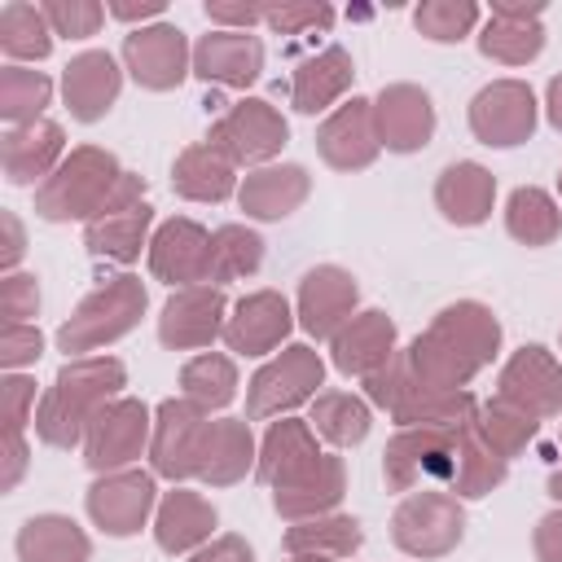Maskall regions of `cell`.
Here are the masks:
<instances>
[{"mask_svg":"<svg viewBox=\"0 0 562 562\" xmlns=\"http://www.w3.org/2000/svg\"><path fill=\"white\" fill-rule=\"evenodd\" d=\"M193 75L224 88H250L263 75V44L250 31H211L193 44Z\"/></svg>","mask_w":562,"mask_h":562,"instance_id":"obj_27","label":"cell"},{"mask_svg":"<svg viewBox=\"0 0 562 562\" xmlns=\"http://www.w3.org/2000/svg\"><path fill=\"white\" fill-rule=\"evenodd\" d=\"M263 263V237L246 224H220L211 233V259H206V285L255 277Z\"/></svg>","mask_w":562,"mask_h":562,"instance_id":"obj_38","label":"cell"},{"mask_svg":"<svg viewBox=\"0 0 562 562\" xmlns=\"http://www.w3.org/2000/svg\"><path fill=\"white\" fill-rule=\"evenodd\" d=\"M0 233H4V241H0V268L9 277L18 268V259L26 255V233H22V220L13 211H0Z\"/></svg>","mask_w":562,"mask_h":562,"instance_id":"obj_54","label":"cell"},{"mask_svg":"<svg viewBox=\"0 0 562 562\" xmlns=\"http://www.w3.org/2000/svg\"><path fill=\"white\" fill-rule=\"evenodd\" d=\"M0 422H4V439H22L26 422H35V378L4 373V382H0Z\"/></svg>","mask_w":562,"mask_h":562,"instance_id":"obj_48","label":"cell"},{"mask_svg":"<svg viewBox=\"0 0 562 562\" xmlns=\"http://www.w3.org/2000/svg\"><path fill=\"white\" fill-rule=\"evenodd\" d=\"M48 101H53V79L44 70H26V66H4L0 70V119L9 127L40 123Z\"/></svg>","mask_w":562,"mask_h":562,"instance_id":"obj_43","label":"cell"},{"mask_svg":"<svg viewBox=\"0 0 562 562\" xmlns=\"http://www.w3.org/2000/svg\"><path fill=\"white\" fill-rule=\"evenodd\" d=\"M544 48V26L540 22H518V18H501L492 13L479 31V53L487 61H501V66H527L536 61Z\"/></svg>","mask_w":562,"mask_h":562,"instance_id":"obj_42","label":"cell"},{"mask_svg":"<svg viewBox=\"0 0 562 562\" xmlns=\"http://www.w3.org/2000/svg\"><path fill=\"white\" fill-rule=\"evenodd\" d=\"M119 180H123V167H119V158L110 149L79 145L35 189V215L48 220V224H70V220H83L88 224L110 202V193H114Z\"/></svg>","mask_w":562,"mask_h":562,"instance_id":"obj_4","label":"cell"},{"mask_svg":"<svg viewBox=\"0 0 562 562\" xmlns=\"http://www.w3.org/2000/svg\"><path fill=\"white\" fill-rule=\"evenodd\" d=\"M536 119H540V105L522 79H492L470 101V132L492 149H514L531 140Z\"/></svg>","mask_w":562,"mask_h":562,"instance_id":"obj_13","label":"cell"},{"mask_svg":"<svg viewBox=\"0 0 562 562\" xmlns=\"http://www.w3.org/2000/svg\"><path fill=\"white\" fill-rule=\"evenodd\" d=\"M474 430L483 435V443H487L496 457L514 461L518 452H527V448L536 443L540 422L527 417V413H518V408L505 404V400H487V404H479V413H474Z\"/></svg>","mask_w":562,"mask_h":562,"instance_id":"obj_44","label":"cell"},{"mask_svg":"<svg viewBox=\"0 0 562 562\" xmlns=\"http://www.w3.org/2000/svg\"><path fill=\"white\" fill-rule=\"evenodd\" d=\"M149 439H154V413L140 400L119 395V400H110L92 417V426L83 430V443L79 448H83L88 470L114 474V470H127L149 448Z\"/></svg>","mask_w":562,"mask_h":562,"instance_id":"obj_11","label":"cell"},{"mask_svg":"<svg viewBox=\"0 0 562 562\" xmlns=\"http://www.w3.org/2000/svg\"><path fill=\"white\" fill-rule=\"evenodd\" d=\"M413 26L435 44H457L479 26L474 0H426L413 9Z\"/></svg>","mask_w":562,"mask_h":562,"instance_id":"obj_46","label":"cell"},{"mask_svg":"<svg viewBox=\"0 0 562 562\" xmlns=\"http://www.w3.org/2000/svg\"><path fill=\"white\" fill-rule=\"evenodd\" d=\"M496 202V176L483 162H448L435 180V206L448 224L457 228H474L492 215Z\"/></svg>","mask_w":562,"mask_h":562,"instance_id":"obj_29","label":"cell"},{"mask_svg":"<svg viewBox=\"0 0 562 562\" xmlns=\"http://www.w3.org/2000/svg\"><path fill=\"white\" fill-rule=\"evenodd\" d=\"M26 470V439H4V470H0V492H13Z\"/></svg>","mask_w":562,"mask_h":562,"instance_id":"obj_56","label":"cell"},{"mask_svg":"<svg viewBox=\"0 0 562 562\" xmlns=\"http://www.w3.org/2000/svg\"><path fill=\"white\" fill-rule=\"evenodd\" d=\"M351 75H356L351 53L338 48V44H329V48L303 57V61L294 66V79H290V101H294V110H299V114H321V110H329V105L351 88Z\"/></svg>","mask_w":562,"mask_h":562,"instance_id":"obj_32","label":"cell"},{"mask_svg":"<svg viewBox=\"0 0 562 562\" xmlns=\"http://www.w3.org/2000/svg\"><path fill=\"white\" fill-rule=\"evenodd\" d=\"M61 162H66V132L53 119L9 127L0 136V167L9 184H35V180L44 184Z\"/></svg>","mask_w":562,"mask_h":562,"instance_id":"obj_25","label":"cell"},{"mask_svg":"<svg viewBox=\"0 0 562 562\" xmlns=\"http://www.w3.org/2000/svg\"><path fill=\"white\" fill-rule=\"evenodd\" d=\"M40 9H44V18H48L53 35H66V40H88V35H97L101 22H105V13H110V9H101L97 0H48V4H40Z\"/></svg>","mask_w":562,"mask_h":562,"instance_id":"obj_47","label":"cell"},{"mask_svg":"<svg viewBox=\"0 0 562 562\" xmlns=\"http://www.w3.org/2000/svg\"><path fill=\"white\" fill-rule=\"evenodd\" d=\"M531 544H536L540 562H562V505L536 522V540Z\"/></svg>","mask_w":562,"mask_h":562,"instance_id":"obj_55","label":"cell"},{"mask_svg":"<svg viewBox=\"0 0 562 562\" xmlns=\"http://www.w3.org/2000/svg\"><path fill=\"white\" fill-rule=\"evenodd\" d=\"M154 470H114V474H97V483L88 487L83 505L88 518L105 531V536H136L149 514L158 509V487H154Z\"/></svg>","mask_w":562,"mask_h":562,"instance_id":"obj_14","label":"cell"},{"mask_svg":"<svg viewBox=\"0 0 562 562\" xmlns=\"http://www.w3.org/2000/svg\"><path fill=\"white\" fill-rule=\"evenodd\" d=\"M180 391H184V400L202 404L206 413L228 408L233 395H237V364L220 351H202L180 369Z\"/></svg>","mask_w":562,"mask_h":562,"instance_id":"obj_45","label":"cell"},{"mask_svg":"<svg viewBox=\"0 0 562 562\" xmlns=\"http://www.w3.org/2000/svg\"><path fill=\"white\" fill-rule=\"evenodd\" d=\"M316 149H321V158L334 171H364V167H373V158L382 154L378 132H373V101L351 97L334 114H325V123L316 127Z\"/></svg>","mask_w":562,"mask_h":562,"instance_id":"obj_21","label":"cell"},{"mask_svg":"<svg viewBox=\"0 0 562 562\" xmlns=\"http://www.w3.org/2000/svg\"><path fill=\"white\" fill-rule=\"evenodd\" d=\"M356 303H360V285L338 263H321V268H312L299 281V325L312 338H325L329 342L356 316Z\"/></svg>","mask_w":562,"mask_h":562,"instance_id":"obj_20","label":"cell"},{"mask_svg":"<svg viewBox=\"0 0 562 562\" xmlns=\"http://www.w3.org/2000/svg\"><path fill=\"white\" fill-rule=\"evenodd\" d=\"M364 400L386 408L395 417V426H465L474 422L479 413V400L470 391H439V386H426L408 356L395 351L378 373L364 378Z\"/></svg>","mask_w":562,"mask_h":562,"instance_id":"obj_3","label":"cell"},{"mask_svg":"<svg viewBox=\"0 0 562 562\" xmlns=\"http://www.w3.org/2000/svg\"><path fill=\"white\" fill-rule=\"evenodd\" d=\"M145 307H149V294H145L140 277H132V272L110 277L105 285H97V290L61 321L57 347H61L66 356H75V360L88 356V351H97V347H110V342H119L123 334H132V329L140 325Z\"/></svg>","mask_w":562,"mask_h":562,"instance_id":"obj_5","label":"cell"},{"mask_svg":"<svg viewBox=\"0 0 562 562\" xmlns=\"http://www.w3.org/2000/svg\"><path fill=\"white\" fill-rule=\"evenodd\" d=\"M40 356H44V334H40L35 325H4V329H0V364H4L9 373L35 364Z\"/></svg>","mask_w":562,"mask_h":562,"instance_id":"obj_51","label":"cell"},{"mask_svg":"<svg viewBox=\"0 0 562 562\" xmlns=\"http://www.w3.org/2000/svg\"><path fill=\"white\" fill-rule=\"evenodd\" d=\"M40 312V281L31 272H9L0 281V316L4 325H31Z\"/></svg>","mask_w":562,"mask_h":562,"instance_id":"obj_50","label":"cell"},{"mask_svg":"<svg viewBox=\"0 0 562 562\" xmlns=\"http://www.w3.org/2000/svg\"><path fill=\"white\" fill-rule=\"evenodd\" d=\"M321 448H316V430L312 422H299V417H281L268 426L263 443H259V465H255V479L277 487L281 479H290L294 470H303L307 461H316Z\"/></svg>","mask_w":562,"mask_h":562,"instance_id":"obj_35","label":"cell"},{"mask_svg":"<svg viewBox=\"0 0 562 562\" xmlns=\"http://www.w3.org/2000/svg\"><path fill=\"white\" fill-rule=\"evenodd\" d=\"M228 325V299L220 285H184L171 290V299L158 312V338L171 351H198L211 347Z\"/></svg>","mask_w":562,"mask_h":562,"instance_id":"obj_17","label":"cell"},{"mask_svg":"<svg viewBox=\"0 0 562 562\" xmlns=\"http://www.w3.org/2000/svg\"><path fill=\"white\" fill-rule=\"evenodd\" d=\"M470 426V422H465ZM465 426H404L386 439L382 479L391 492H417L426 483H448L457 474V448Z\"/></svg>","mask_w":562,"mask_h":562,"instance_id":"obj_6","label":"cell"},{"mask_svg":"<svg viewBox=\"0 0 562 562\" xmlns=\"http://www.w3.org/2000/svg\"><path fill=\"white\" fill-rule=\"evenodd\" d=\"M149 224H154V206L145 202V176L123 171L110 202L83 224V246L97 259L136 263L140 250H149Z\"/></svg>","mask_w":562,"mask_h":562,"instance_id":"obj_7","label":"cell"},{"mask_svg":"<svg viewBox=\"0 0 562 562\" xmlns=\"http://www.w3.org/2000/svg\"><path fill=\"white\" fill-rule=\"evenodd\" d=\"M263 22H268L277 35H307V31H329V26H334V9H329V4L290 0V4H268Z\"/></svg>","mask_w":562,"mask_h":562,"instance_id":"obj_49","label":"cell"},{"mask_svg":"<svg viewBox=\"0 0 562 562\" xmlns=\"http://www.w3.org/2000/svg\"><path fill=\"white\" fill-rule=\"evenodd\" d=\"M465 536V509L452 492L422 487L408 492L391 514V540L408 558H443Z\"/></svg>","mask_w":562,"mask_h":562,"instance_id":"obj_8","label":"cell"},{"mask_svg":"<svg viewBox=\"0 0 562 562\" xmlns=\"http://www.w3.org/2000/svg\"><path fill=\"white\" fill-rule=\"evenodd\" d=\"M123 66L149 92H171L193 70V48L176 22H149L123 35Z\"/></svg>","mask_w":562,"mask_h":562,"instance_id":"obj_15","label":"cell"},{"mask_svg":"<svg viewBox=\"0 0 562 562\" xmlns=\"http://www.w3.org/2000/svg\"><path fill=\"white\" fill-rule=\"evenodd\" d=\"M211 430V413L193 400H162L154 408V439H149V465L158 479L184 483L198 479V461H202V443Z\"/></svg>","mask_w":562,"mask_h":562,"instance_id":"obj_12","label":"cell"},{"mask_svg":"<svg viewBox=\"0 0 562 562\" xmlns=\"http://www.w3.org/2000/svg\"><path fill=\"white\" fill-rule=\"evenodd\" d=\"M285 562H334V558H325V553H290Z\"/></svg>","mask_w":562,"mask_h":562,"instance_id":"obj_61","label":"cell"},{"mask_svg":"<svg viewBox=\"0 0 562 562\" xmlns=\"http://www.w3.org/2000/svg\"><path fill=\"white\" fill-rule=\"evenodd\" d=\"M329 351H334L338 373L364 382L369 373H378L395 356V321L382 307H364L329 338Z\"/></svg>","mask_w":562,"mask_h":562,"instance_id":"obj_26","label":"cell"},{"mask_svg":"<svg viewBox=\"0 0 562 562\" xmlns=\"http://www.w3.org/2000/svg\"><path fill=\"white\" fill-rule=\"evenodd\" d=\"M505 474H509V461L496 457V452L483 443V435L474 430V422H470V426L461 430V448H457V474H452L457 501H461V496H465V501L487 496L492 487L505 483Z\"/></svg>","mask_w":562,"mask_h":562,"instance_id":"obj_41","label":"cell"},{"mask_svg":"<svg viewBox=\"0 0 562 562\" xmlns=\"http://www.w3.org/2000/svg\"><path fill=\"white\" fill-rule=\"evenodd\" d=\"M206 259H211V233L189 215L162 220L149 237V272L171 290L206 285Z\"/></svg>","mask_w":562,"mask_h":562,"instance_id":"obj_18","label":"cell"},{"mask_svg":"<svg viewBox=\"0 0 562 562\" xmlns=\"http://www.w3.org/2000/svg\"><path fill=\"white\" fill-rule=\"evenodd\" d=\"M0 53L9 57V66L44 61L53 53V26H48V18H44L40 4L9 0L0 9Z\"/></svg>","mask_w":562,"mask_h":562,"instance_id":"obj_37","label":"cell"},{"mask_svg":"<svg viewBox=\"0 0 562 562\" xmlns=\"http://www.w3.org/2000/svg\"><path fill=\"white\" fill-rule=\"evenodd\" d=\"M325 382V360L321 351H312L307 342H290L281 347L246 386V417L263 422V417H281L307 400H316Z\"/></svg>","mask_w":562,"mask_h":562,"instance_id":"obj_9","label":"cell"},{"mask_svg":"<svg viewBox=\"0 0 562 562\" xmlns=\"http://www.w3.org/2000/svg\"><path fill=\"white\" fill-rule=\"evenodd\" d=\"M558 448H562V435H558ZM549 496H553V501L562 505V461H558V465L549 470Z\"/></svg>","mask_w":562,"mask_h":562,"instance_id":"obj_60","label":"cell"},{"mask_svg":"<svg viewBox=\"0 0 562 562\" xmlns=\"http://www.w3.org/2000/svg\"><path fill=\"white\" fill-rule=\"evenodd\" d=\"M285 140H290V123L281 119L277 105L259 97L228 105L211 123V136H206V145H215L233 167H268L285 149Z\"/></svg>","mask_w":562,"mask_h":562,"instance_id":"obj_10","label":"cell"},{"mask_svg":"<svg viewBox=\"0 0 562 562\" xmlns=\"http://www.w3.org/2000/svg\"><path fill=\"white\" fill-rule=\"evenodd\" d=\"M171 189L184 202H228L237 193V167L206 140L180 149L171 167Z\"/></svg>","mask_w":562,"mask_h":562,"instance_id":"obj_33","label":"cell"},{"mask_svg":"<svg viewBox=\"0 0 562 562\" xmlns=\"http://www.w3.org/2000/svg\"><path fill=\"white\" fill-rule=\"evenodd\" d=\"M255 465H259V448H255L250 422L246 417H215L211 430H206V443H202L198 479L206 487H233Z\"/></svg>","mask_w":562,"mask_h":562,"instance_id":"obj_30","label":"cell"},{"mask_svg":"<svg viewBox=\"0 0 562 562\" xmlns=\"http://www.w3.org/2000/svg\"><path fill=\"white\" fill-rule=\"evenodd\" d=\"M492 13H501V18H518V22H540L544 4H505V0H496Z\"/></svg>","mask_w":562,"mask_h":562,"instance_id":"obj_59","label":"cell"},{"mask_svg":"<svg viewBox=\"0 0 562 562\" xmlns=\"http://www.w3.org/2000/svg\"><path fill=\"white\" fill-rule=\"evenodd\" d=\"M505 228L522 246H549L562 233V211H558V202L544 189L518 184L509 193V202H505Z\"/></svg>","mask_w":562,"mask_h":562,"instance_id":"obj_39","label":"cell"},{"mask_svg":"<svg viewBox=\"0 0 562 562\" xmlns=\"http://www.w3.org/2000/svg\"><path fill=\"white\" fill-rule=\"evenodd\" d=\"M162 0H145V4H110V18L119 22H145V18H162Z\"/></svg>","mask_w":562,"mask_h":562,"instance_id":"obj_57","label":"cell"},{"mask_svg":"<svg viewBox=\"0 0 562 562\" xmlns=\"http://www.w3.org/2000/svg\"><path fill=\"white\" fill-rule=\"evenodd\" d=\"M290 329H294V312H290L285 294L255 290V294L233 303L228 325H224V342L237 356H268L290 338Z\"/></svg>","mask_w":562,"mask_h":562,"instance_id":"obj_22","label":"cell"},{"mask_svg":"<svg viewBox=\"0 0 562 562\" xmlns=\"http://www.w3.org/2000/svg\"><path fill=\"white\" fill-rule=\"evenodd\" d=\"M364 544V531L351 514H321L307 522H294L285 531V549L290 553H325V558H356V549Z\"/></svg>","mask_w":562,"mask_h":562,"instance_id":"obj_40","label":"cell"},{"mask_svg":"<svg viewBox=\"0 0 562 562\" xmlns=\"http://www.w3.org/2000/svg\"><path fill=\"white\" fill-rule=\"evenodd\" d=\"M312 193V176L299 162H268L246 171V180L237 184V206L250 220H285L294 215Z\"/></svg>","mask_w":562,"mask_h":562,"instance_id":"obj_28","label":"cell"},{"mask_svg":"<svg viewBox=\"0 0 562 562\" xmlns=\"http://www.w3.org/2000/svg\"><path fill=\"white\" fill-rule=\"evenodd\" d=\"M347 492V470H342V457H329L321 452L316 461H307L303 470H294L290 479H281L272 487V509L290 522H307V518H321V514H334L338 501Z\"/></svg>","mask_w":562,"mask_h":562,"instance_id":"obj_23","label":"cell"},{"mask_svg":"<svg viewBox=\"0 0 562 562\" xmlns=\"http://www.w3.org/2000/svg\"><path fill=\"white\" fill-rule=\"evenodd\" d=\"M13 549H18L22 562H88L92 558V540L66 514H35V518H26L18 527Z\"/></svg>","mask_w":562,"mask_h":562,"instance_id":"obj_34","label":"cell"},{"mask_svg":"<svg viewBox=\"0 0 562 562\" xmlns=\"http://www.w3.org/2000/svg\"><path fill=\"white\" fill-rule=\"evenodd\" d=\"M501 351V321L492 316L487 303L479 299H461L448 303L408 347V364L426 386L439 391H465V382L487 369Z\"/></svg>","mask_w":562,"mask_h":562,"instance_id":"obj_1","label":"cell"},{"mask_svg":"<svg viewBox=\"0 0 562 562\" xmlns=\"http://www.w3.org/2000/svg\"><path fill=\"white\" fill-rule=\"evenodd\" d=\"M119 88H123V70L105 48H88L70 57L61 70V101L79 123H101L119 101Z\"/></svg>","mask_w":562,"mask_h":562,"instance_id":"obj_24","label":"cell"},{"mask_svg":"<svg viewBox=\"0 0 562 562\" xmlns=\"http://www.w3.org/2000/svg\"><path fill=\"white\" fill-rule=\"evenodd\" d=\"M544 114H549V123L562 132V75H553L549 88H544Z\"/></svg>","mask_w":562,"mask_h":562,"instance_id":"obj_58","label":"cell"},{"mask_svg":"<svg viewBox=\"0 0 562 562\" xmlns=\"http://www.w3.org/2000/svg\"><path fill=\"white\" fill-rule=\"evenodd\" d=\"M215 522H220V514L206 496H198L189 487H171L154 509V540L162 553H198L211 540Z\"/></svg>","mask_w":562,"mask_h":562,"instance_id":"obj_31","label":"cell"},{"mask_svg":"<svg viewBox=\"0 0 562 562\" xmlns=\"http://www.w3.org/2000/svg\"><path fill=\"white\" fill-rule=\"evenodd\" d=\"M263 4H228V0H206V18L220 22V31H250L255 22H263Z\"/></svg>","mask_w":562,"mask_h":562,"instance_id":"obj_52","label":"cell"},{"mask_svg":"<svg viewBox=\"0 0 562 562\" xmlns=\"http://www.w3.org/2000/svg\"><path fill=\"white\" fill-rule=\"evenodd\" d=\"M558 193H562V171H558Z\"/></svg>","mask_w":562,"mask_h":562,"instance_id":"obj_62","label":"cell"},{"mask_svg":"<svg viewBox=\"0 0 562 562\" xmlns=\"http://www.w3.org/2000/svg\"><path fill=\"white\" fill-rule=\"evenodd\" d=\"M312 430L334 443V448H356L364 443L369 426H373V413H369V400L351 395V391H321L312 400Z\"/></svg>","mask_w":562,"mask_h":562,"instance_id":"obj_36","label":"cell"},{"mask_svg":"<svg viewBox=\"0 0 562 562\" xmlns=\"http://www.w3.org/2000/svg\"><path fill=\"white\" fill-rule=\"evenodd\" d=\"M373 132L391 154H417L435 136V105L417 83H386L373 97Z\"/></svg>","mask_w":562,"mask_h":562,"instance_id":"obj_19","label":"cell"},{"mask_svg":"<svg viewBox=\"0 0 562 562\" xmlns=\"http://www.w3.org/2000/svg\"><path fill=\"white\" fill-rule=\"evenodd\" d=\"M496 400L514 404L518 413L549 422L562 413V364L553 360V351L544 347H518L496 378Z\"/></svg>","mask_w":562,"mask_h":562,"instance_id":"obj_16","label":"cell"},{"mask_svg":"<svg viewBox=\"0 0 562 562\" xmlns=\"http://www.w3.org/2000/svg\"><path fill=\"white\" fill-rule=\"evenodd\" d=\"M127 386V369L114 356H79L66 360L53 378V386L35 404V435L48 448H79L92 417L119 400Z\"/></svg>","mask_w":562,"mask_h":562,"instance_id":"obj_2","label":"cell"},{"mask_svg":"<svg viewBox=\"0 0 562 562\" xmlns=\"http://www.w3.org/2000/svg\"><path fill=\"white\" fill-rule=\"evenodd\" d=\"M189 562H255V553L241 536H215L198 553H189Z\"/></svg>","mask_w":562,"mask_h":562,"instance_id":"obj_53","label":"cell"}]
</instances>
